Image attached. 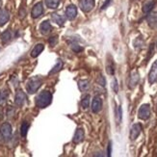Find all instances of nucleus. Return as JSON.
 I'll return each mask as SVG.
<instances>
[{
  "label": "nucleus",
  "instance_id": "18",
  "mask_svg": "<svg viewBox=\"0 0 157 157\" xmlns=\"http://www.w3.org/2000/svg\"><path fill=\"white\" fill-rule=\"evenodd\" d=\"M44 49V45L43 44H38L32 49V51H31V56H32L33 58L38 57V56L40 55V54L43 52Z\"/></svg>",
  "mask_w": 157,
  "mask_h": 157
},
{
  "label": "nucleus",
  "instance_id": "31",
  "mask_svg": "<svg viewBox=\"0 0 157 157\" xmlns=\"http://www.w3.org/2000/svg\"><path fill=\"white\" fill-rule=\"evenodd\" d=\"M112 89H113V91L117 94L119 92V85H118V81L117 79H114L113 82H112Z\"/></svg>",
  "mask_w": 157,
  "mask_h": 157
},
{
  "label": "nucleus",
  "instance_id": "10",
  "mask_svg": "<svg viewBox=\"0 0 157 157\" xmlns=\"http://www.w3.org/2000/svg\"><path fill=\"white\" fill-rule=\"evenodd\" d=\"M141 132H142V125L140 124H133L131 127V130H130V140H132V141L136 140L139 137Z\"/></svg>",
  "mask_w": 157,
  "mask_h": 157
},
{
  "label": "nucleus",
  "instance_id": "34",
  "mask_svg": "<svg viewBox=\"0 0 157 157\" xmlns=\"http://www.w3.org/2000/svg\"><path fill=\"white\" fill-rule=\"evenodd\" d=\"M111 1H112V0H106V2H105L103 5H102V8H101V10H104V9H106V8H107V6L111 3Z\"/></svg>",
  "mask_w": 157,
  "mask_h": 157
},
{
  "label": "nucleus",
  "instance_id": "16",
  "mask_svg": "<svg viewBox=\"0 0 157 157\" xmlns=\"http://www.w3.org/2000/svg\"><path fill=\"white\" fill-rule=\"evenodd\" d=\"M147 21L149 27H151L153 29L157 28V13H151V15H148L147 17Z\"/></svg>",
  "mask_w": 157,
  "mask_h": 157
},
{
  "label": "nucleus",
  "instance_id": "4",
  "mask_svg": "<svg viewBox=\"0 0 157 157\" xmlns=\"http://www.w3.org/2000/svg\"><path fill=\"white\" fill-rule=\"evenodd\" d=\"M95 5L94 0H80L79 1V7L80 9L84 13L91 12Z\"/></svg>",
  "mask_w": 157,
  "mask_h": 157
},
{
  "label": "nucleus",
  "instance_id": "11",
  "mask_svg": "<svg viewBox=\"0 0 157 157\" xmlns=\"http://www.w3.org/2000/svg\"><path fill=\"white\" fill-rule=\"evenodd\" d=\"M51 20L53 22H55L59 26H63L66 22V17L62 15H60L58 13H51Z\"/></svg>",
  "mask_w": 157,
  "mask_h": 157
},
{
  "label": "nucleus",
  "instance_id": "23",
  "mask_svg": "<svg viewBox=\"0 0 157 157\" xmlns=\"http://www.w3.org/2000/svg\"><path fill=\"white\" fill-rule=\"evenodd\" d=\"M45 5L48 7L49 9H56L61 3V0H44Z\"/></svg>",
  "mask_w": 157,
  "mask_h": 157
},
{
  "label": "nucleus",
  "instance_id": "24",
  "mask_svg": "<svg viewBox=\"0 0 157 157\" xmlns=\"http://www.w3.org/2000/svg\"><path fill=\"white\" fill-rule=\"evenodd\" d=\"M63 67V62L61 60H58V62L56 63V65L53 67V69L49 71V75H51V74H55L57 73L59 71H61V69Z\"/></svg>",
  "mask_w": 157,
  "mask_h": 157
},
{
  "label": "nucleus",
  "instance_id": "20",
  "mask_svg": "<svg viewBox=\"0 0 157 157\" xmlns=\"http://www.w3.org/2000/svg\"><path fill=\"white\" fill-rule=\"evenodd\" d=\"M67 43L70 44V45H71V47L72 51H74V52L78 53V52H80V51L83 50V48H82V47L76 43V40H74V39L69 40H67Z\"/></svg>",
  "mask_w": 157,
  "mask_h": 157
},
{
  "label": "nucleus",
  "instance_id": "27",
  "mask_svg": "<svg viewBox=\"0 0 157 157\" xmlns=\"http://www.w3.org/2000/svg\"><path fill=\"white\" fill-rule=\"evenodd\" d=\"M90 95L89 94H87V95H85V97L82 98V100H81V106L83 107L84 109H87L88 107H89V105H90Z\"/></svg>",
  "mask_w": 157,
  "mask_h": 157
},
{
  "label": "nucleus",
  "instance_id": "36",
  "mask_svg": "<svg viewBox=\"0 0 157 157\" xmlns=\"http://www.w3.org/2000/svg\"><path fill=\"white\" fill-rule=\"evenodd\" d=\"M1 6H2V1L0 0V10H1Z\"/></svg>",
  "mask_w": 157,
  "mask_h": 157
},
{
  "label": "nucleus",
  "instance_id": "25",
  "mask_svg": "<svg viewBox=\"0 0 157 157\" xmlns=\"http://www.w3.org/2000/svg\"><path fill=\"white\" fill-rule=\"evenodd\" d=\"M28 129H29V124L27 121H23L21 126H20V135H21L22 137H26Z\"/></svg>",
  "mask_w": 157,
  "mask_h": 157
},
{
  "label": "nucleus",
  "instance_id": "3",
  "mask_svg": "<svg viewBox=\"0 0 157 157\" xmlns=\"http://www.w3.org/2000/svg\"><path fill=\"white\" fill-rule=\"evenodd\" d=\"M0 134H1L4 141H9L12 138V125L9 122H4L0 127Z\"/></svg>",
  "mask_w": 157,
  "mask_h": 157
},
{
  "label": "nucleus",
  "instance_id": "33",
  "mask_svg": "<svg viewBox=\"0 0 157 157\" xmlns=\"http://www.w3.org/2000/svg\"><path fill=\"white\" fill-rule=\"evenodd\" d=\"M25 17H26V11L23 8H21V9L19 10V17L20 18H23Z\"/></svg>",
  "mask_w": 157,
  "mask_h": 157
},
{
  "label": "nucleus",
  "instance_id": "9",
  "mask_svg": "<svg viewBox=\"0 0 157 157\" xmlns=\"http://www.w3.org/2000/svg\"><path fill=\"white\" fill-rule=\"evenodd\" d=\"M77 16V8L74 5H70L66 9V17L70 20H72Z\"/></svg>",
  "mask_w": 157,
  "mask_h": 157
},
{
  "label": "nucleus",
  "instance_id": "14",
  "mask_svg": "<svg viewBox=\"0 0 157 157\" xmlns=\"http://www.w3.org/2000/svg\"><path fill=\"white\" fill-rule=\"evenodd\" d=\"M10 19V13L6 9L0 10V26L5 25Z\"/></svg>",
  "mask_w": 157,
  "mask_h": 157
},
{
  "label": "nucleus",
  "instance_id": "32",
  "mask_svg": "<svg viewBox=\"0 0 157 157\" xmlns=\"http://www.w3.org/2000/svg\"><path fill=\"white\" fill-rule=\"evenodd\" d=\"M121 113H122L121 107L120 106L118 108V112H116V117H117V119H118V122H119V124L121 121Z\"/></svg>",
  "mask_w": 157,
  "mask_h": 157
},
{
  "label": "nucleus",
  "instance_id": "30",
  "mask_svg": "<svg viewBox=\"0 0 157 157\" xmlns=\"http://www.w3.org/2000/svg\"><path fill=\"white\" fill-rule=\"evenodd\" d=\"M48 43L50 44V46H55L58 43V38L56 36H54V37H50L49 40H48Z\"/></svg>",
  "mask_w": 157,
  "mask_h": 157
},
{
  "label": "nucleus",
  "instance_id": "15",
  "mask_svg": "<svg viewBox=\"0 0 157 157\" xmlns=\"http://www.w3.org/2000/svg\"><path fill=\"white\" fill-rule=\"evenodd\" d=\"M84 137H85V133H84V130L82 128H77V130L74 133V136H73V143L74 144H79L82 141L84 140Z\"/></svg>",
  "mask_w": 157,
  "mask_h": 157
},
{
  "label": "nucleus",
  "instance_id": "19",
  "mask_svg": "<svg viewBox=\"0 0 157 157\" xmlns=\"http://www.w3.org/2000/svg\"><path fill=\"white\" fill-rule=\"evenodd\" d=\"M154 4H155L154 0H147V2H145L144 6H143V12L146 13H149V12H151L153 9Z\"/></svg>",
  "mask_w": 157,
  "mask_h": 157
},
{
  "label": "nucleus",
  "instance_id": "29",
  "mask_svg": "<svg viewBox=\"0 0 157 157\" xmlns=\"http://www.w3.org/2000/svg\"><path fill=\"white\" fill-rule=\"evenodd\" d=\"M97 82H98V83L100 86H102V87H104V86L106 85V80H105L104 76H103V75H101V74H99V75L98 76Z\"/></svg>",
  "mask_w": 157,
  "mask_h": 157
},
{
  "label": "nucleus",
  "instance_id": "13",
  "mask_svg": "<svg viewBox=\"0 0 157 157\" xmlns=\"http://www.w3.org/2000/svg\"><path fill=\"white\" fill-rule=\"evenodd\" d=\"M40 31L43 35H47L52 31V26L48 20H44L40 25Z\"/></svg>",
  "mask_w": 157,
  "mask_h": 157
},
{
  "label": "nucleus",
  "instance_id": "8",
  "mask_svg": "<svg viewBox=\"0 0 157 157\" xmlns=\"http://www.w3.org/2000/svg\"><path fill=\"white\" fill-rule=\"evenodd\" d=\"M148 82L151 84H154L157 82V60L153 63L151 70L148 73Z\"/></svg>",
  "mask_w": 157,
  "mask_h": 157
},
{
  "label": "nucleus",
  "instance_id": "12",
  "mask_svg": "<svg viewBox=\"0 0 157 157\" xmlns=\"http://www.w3.org/2000/svg\"><path fill=\"white\" fill-rule=\"evenodd\" d=\"M102 109V99L99 97H95L93 99L92 103V111L94 113H98Z\"/></svg>",
  "mask_w": 157,
  "mask_h": 157
},
{
  "label": "nucleus",
  "instance_id": "7",
  "mask_svg": "<svg viewBox=\"0 0 157 157\" xmlns=\"http://www.w3.org/2000/svg\"><path fill=\"white\" fill-rule=\"evenodd\" d=\"M44 13V6L42 2H38L34 5L31 11V16L33 18H39Z\"/></svg>",
  "mask_w": 157,
  "mask_h": 157
},
{
  "label": "nucleus",
  "instance_id": "1",
  "mask_svg": "<svg viewBox=\"0 0 157 157\" xmlns=\"http://www.w3.org/2000/svg\"><path fill=\"white\" fill-rule=\"evenodd\" d=\"M52 102V94L48 91L40 92L35 99L36 106L39 108H45Z\"/></svg>",
  "mask_w": 157,
  "mask_h": 157
},
{
  "label": "nucleus",
  "instance_id": "21",
  "mask_svg": "<svg viewBox=\"0 0 157 157\" xmlns=\"http://www.w3.org/2000/svg\"><path fill=\"white\" fill-rule=\"evenodd\" d=\"M78 88L81 92H86L89 90V88H90V82L89 80H80L78 82Z\"/></svg>",
  "mask_w": 157,
  "mask_h": 157
},
{
  "label": "nucleus",
  "instance_id": "17",
  "mask_svg": "<svg viewBox=\"0 0 157 157\" xmlns=\"http://www.w3.org/2000/svg\"><path fill=\"white\" fill-rule=\"evenodd\" d=\"M139 73L134 71L131 74H130V78H129V87L130 88H134L136 85L138 84V82H139Z\"/></svg>",
  "mask_w": 157,
  "mask_h": 157
},
{
  "label": "nucleus",
  "instance_id": "2",
  "mask_svg": "<svg viewBox=\"0 0 157 157\" xmlns=\"http://www.w3.org/2000/svg\"><path fill=\"white\" fill-rule=\"evenodd\" d=\"M43 81L39 76H34L32 78H30L27 82L26 85V90L29 94H35L39 89L42 86Z\"/></svg>",
  "mask_w": 157,
  "mask_h": 157
},
{
  "label": "nucleus",
  "instance_id": "26",
  "mask_svg": "<svg viewBox=\"0 0 157 157\" xmlns=\"http://www.w3.org/2000/svg\"><path fill=\"white\" fill-rule=\"evenodd\" d=\"M106 71L108 74H110V75H113L115 73V67H114V63L113 61H108L107 63V66H106Z\"/></svg>",
  "mask_w": 157,
  "mask_h": 157
},
{
  "label": "nucleus",
  "instance_id": "28",
  "mask_svg": "<svg viewBox=\"0 0 157 157\" xmlns=\"http://www.w3.org/2000/svg\"><path fill=\"white\" fill-rule=\"evenodd\" d=\"M8 92L7 91H1L0 92V104H3L4 102L7 100V98H8Z\"/></svg>",
  "mask_w": 157,
  "mask_h": 157
},
{
  "label": "nucleus",
  "instance_id": "6",
  "mask_svg": "<svg viewBox=\"0 0 157 157\" xmlns=\"http://www.w3.org/2000/svg\"><path fill=\"white\" fill-rule=\"evenodd\" d=\"M27 97L26 94H24V92H22L21 90H18L16 94V97H15V103L17 107H22L25 102H26Z\"/></svg>",
  "mask_w": 157,
  "mask_h": 157
},
{
  "label": "nucleus",
  "instance_id": "22",
  "mask_svg": "<svg viewBox=\"0 0 157 157\" xmlns=\"http://www.w3.org/2000/svg\"><path fill=\"white\" fill-rule=\"evenodd\" d=\"M0 39H1V42L3 44H7L8 42H10L11 39H12V32L10 30H6L5 32L2 33Z\"/></svg>",
  "mask_w": 157,
  "mask_h": 157
},
{
  "label": "nucleus",
  "instance_id": "5",
  "mask_svg": "<svg viewBox=\"0 0 157 157\" xmlns=\"http://www.w3.org/2000/svg\"><path fill=\"white\" fill-rule=\"evenodd\" d=\"M138 117L141 120H147L149 117H151V107H149L148 104H144L142 105L139 109V112H138Z\"/></svg>",
  "mask_w": 157,
  "mask_h": 157
},
{
  "label": "nucleus",
  "instance_id": "35",
  "mask_svg": "<svg viewBox=\"0 0 157 157\" xmlns=\"http://www.w3.org/2000/svg\"><path fill=\"white\" fill-rule=\"evenodd\" d=\"M111 148H112V145H111V142L108 144V148H107V155L110 156L111 155Z\"/></svg>",
  "mask_w": 157,
  "mask_h": 157
}]
</instances>
